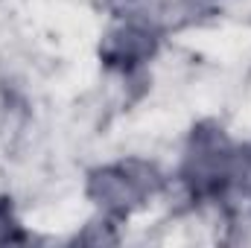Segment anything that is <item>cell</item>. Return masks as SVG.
I'll list each match as a JSON object with an SVG mask.
<instances>
[{"label": "cell", "instance_id": "cell-1", "mask_svg": "<svg viewBox=\"0 0 251 248\" xmlns=\"http://www.w3.org/2000/svg\"><path fill=\"white\" fill-rule=\"evenodd\" d=\"M161 184L158 173L140 161L114 164L105 170H97L91 175L88 193L97 204H102L111 213H128L134 204H140L146 196H152Z\"/></svg>", "mask_w": 251, "mask_h": 248}, {"label": "cell", "instance_id": "cell-2", "mask_svg": "<svg viewBox=\"0 0 251 248\" xmlns=\"http://www.w3.org/2000/svg\"><path fill=\"white\" fill-rule=\"evenodd\" d=\"M158 50V35L149 26L126 24L120 29H111L100 47V59L105 67L114 70H131L137 64L149 62V56Z\"/></svg>", "mask_w": 251, "mask_h": 248}, {"label": "cell", "instance_id": "cell-3", "mask_svg": "<svg viewBox=\"0 0 251 248\" xmlns=\"http://www.w3.org/2000/svg\"><path fill=\"white\" fill-rule=\"evenodd\" d=\"M21 240H24V234H21V228L15 225L9 204L0 201V243H21Z\"/></svg>", "mask_w": 251, "mask_h": 248}]
</instances>
